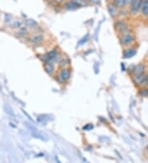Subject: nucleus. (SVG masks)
Here are the masks:
<instances>
[{
    "instance_id": "0eeeda50",
    "label": "nucleus",
    "mask_w": 148,
    "mask_h": 163,
    "mask_svg": "<svg viewBox=\"0 0 148 163\" xmlns=\"http://www.w3.org/2000/svg\"><path fill=\"white\" fill-rule=\"evenodd\" d=\"M145 65L143 63H139L138 65L134 67V69H132V72L133 75H139V74H143L145 72Z\"/></svg>"
},
{
    "instance_id": "39448f33",
    "label": "nucleus",
    "mask_w": 148,
    "mask_h": 163,
    "mask_svg": "<svg viewBox=\"0 0 148 163\" xmlns=\"http://www.w3.org/2000/svg\"><path fill=\"white\" fill-rule=\"evenodd\" d=\"M114 27L116 32H118L120 34H125L128 32V26L126 22L123 21H118L114 23Z\"/></svg>"
},
{
    "instance_id": "6e6552de",
    "label": "nucleus",
    "mask_w": 148,
    "mask_h": 163,
    "mask_svg": "<svg viewBox=\"0 0 148 163\" xmlns=\"http://www.w3.org/2000/svg\"><path fill=\"white\" fill-rule=\"evenodd\" d=\"M136 54H137V49H135V48H128V49L124 50L123 55V58H125V59H130V58H132Z\"/></svg>"
},
{
    "instance_id": "aec40b11",
    "label": "nucleus",
    "mask_w": 148,
    "mask_h": 163,
    "mask_svg": "<svg viewBox=\"0 0 148 163\" xmlns=\"http://www.w3.org/2000/svg\"><path fill=\"white\" fill-rule=\"evenodd\" d=\"M92 129H93V125H87L83 127V129H85V130H91Z\"/></svg>"
},
{
    "instance_id": "a211bd4d",
    "label": "nucleus",
    "mask_w": 148,
    "mask_h": 163,
    "mask_svg": "<svg viewBox=\"0 0 148 163\" xmlns=\"http://www.w3.org/2000/svg\"><path fill=\"white\" fill-rule=\"evenodd\" d=\"M140 95L142 96V97H148V88H142L140 90Z\"/></svg>"
},
{
    "instance_id": "f257e3e1",
    "label": "nucleus",
    "mask_w": 148,
    "mask_h": 163,
    "mask_svg": "<svg viewBox=\"0 0 148 163\" xmlns=\"http://www.w3.org/2000/svg\"><path fill=\"white\" fill-rule=\"evenodd\" d=\"M61 54L57 50H52L49 53L44 54L41 57V60L44 61V63L50 62V63H55L58 60H59Z\"/></svg>"
},
{
    "instance_id": "b1692460",
    "label": "nucleus",
    "mask_w": 148,
    "mask_h": 163,
    "mask_svg": "<svg viewBox=\"0 0 148 163\" xmlns=\"http://www.w3.org/2000/svg\"><path fill=\"white\" fill-rule=\"evenodd\" d=\"M54 1L57 3V4H60V3H63L64 0H54Z\"/></svg>"
},
{
    "instance_id": "393cba45",
    "label": "nucleus",
    "mask_w": 148,
    "mask_h": 163,
    "mask_svg": "<svg viewBox=\"0 0 148 163\" xmlns=\"http://www.w3.org/2000/svg\"><path fill=\"white\" fill-rule=\"evenodd\" d=\"M146 77H147V81H148V73H147V75H146Z\"/></svg>"
},
{
    "instance_id": "4468645a",
    "label": "nucleus",
    "mask_w": 148,
    "mask_h": 163,
    "mask_svg": "<svg viewBox=\"0 0 148 163\" xmlns=\"http://www.w3.org/2000/svg\"><path fill=\"white\" fill-rule=\"evenodd\" d=\"M112 3L114 6L116 7L117 8H123L125 7V2L124 0H112Z\"/></svg>"
},
{
    "instance_id": "9b49d317",
    "label": "nucleus",
    "mask_w": 148,
    "mask_h": 163,
    "mask_svg": "<svg viewBox=\"0 0 148 163\" xmlns=\"http://www.w3.org/2000/svg\"><path fill=\"white\" fill-rule=\"evenodd\" d=\"M63 8H65L68 11H73V10H76L79 8V7L75 3H73L72 0H70L68 2H67V3H64V5H63Z\"/></svg>"
},
{
    "instance_id": "f3484780",
    "label": "nucleus",
    "mask_w": 148,
    "mask_h": 163,
    "mask_svg": "<svg viewBox=\"0 0 148 163\" xmlns=\"http://www.w3.org/2000/svg\"><path fill=\"white\" fill-rule=\"evenodd\" d=\"M26 25H28L29 26H32V27H35V26H37V22H35V21H34L33 19H27L26 20Z\"/></svg>"
},
{
    "instance_id": "6ab92c4d",
    "label": "nucleus",
    "mask_w": 148,
    "mask_h": 163,
    "mask_svg": "<svg viewBox=\"0 0 148 163\" xmlns=\"http://www.w3.org/2000/svg\"><path fill=\"white\" fill-rule=\"evenodd\" d=\"M89 3H92V4H99L101 3V0H86Z\"/></svg>"
},
{
    "instance_id": "f03ea898",
    "label": "nucleus",
    "mask_w": 148,
    "mask_h": 163,
    "mask_svg": "<svg viewBox=\"0 0 148 163\" xmlns=\"http://www.w3.org/2000/svg\"><path fill=\"white\" fill-rule=\"evenodd\" d=\"M119 41L122 45H123V46H128V45H132L134 42L135 37H134V35L132 33L127 32L125 34H123L121 35Z\"/></svg>"
},
{
    "instance_id": "412c9836",
    "label": "nucleus",
    "mask_w": 148,
    "mask_h": 163,
    "mask_svg": "<svg viewBox=\"0 0 148 163\" xmlns=\"http://www.w3.org/2000/svg\"><path fill=\"white\" fill-rule=\"evenodd\" d=\"M87 40H88V35H86V36L85 40H84V38H83V39H82V41H80V43H79V44H80V45H82V42H84V43H85L86 41H87Z\"/></svg>"
},
{
    "instance_id": "ddd939ff",
    "label": "nucleus",
    "mask_w": 148,
    "mask_h": 163,
    "mask_svg": "<svg viewBox=\"0 0 148 163\" xmlns=\"http://www.w3.org/2000/svg\"><path fill=\"white\" fill-rule=\"evenodd\" d=\"M44 40V37H43V35H32V37L30 38V41L32 43H34V44L37 45L41 43L42 41Z\"/></svg>"
},
{
    "instance_id": "423d86ee",
    "label": "nucleus",
    "mask_w": 148,
    "mask_h": 163,
    "mask_svg": "<svg viewBox=\"0 0 148 163\" xmlns=\"http://www.w3.org/2000/svg\"><path fill=\"white\" fill-rule=\"evenodd\" d=\"M71 78V72L67 68H63L61 69L59 74V80L61 82H65L68 81Z\"/></svg>"
},
{
    "instance_id": "dca6fc26",
    "label": "nucleus",
    "mask_w": 148,
    "mask_h": 163,
    "mask_svg": "<svg viewBox=\"0 0 148 163\" xmlns=\"http://www.w3.org/2000/svg\"><path fill=\"white\" fill-rule=\"evenodd\" d=\"M73 3H75L79 8H82V7H86L88 4V2L86 0H72Z\"/></svg>"
},
{
    "instance_id": "7ed1b4c3",
    "label": "nucleus",
    "mask_w": 148,
    "mask_h": 163,
    "mask_svg": "<svg viewBox=\"0 0 148 163\" xmlns=\"http://www.w3.org/2000/svg\"><path fill=\"white\" fill-rule=\"evenodd\" d=\"M142 0H132L129 5V11L132 15H137L141 11Z\"/></svg>"
},
{
    "instance_id": "4be33fe9",
    "label": "nucleus",
    "mask_w": 148,
    "mask_h": 163,
    "mask_svg": "<svg viewBox=\"0 0 148 163\" xmlns=\"http://www.w3.org/2000/svg\"><path fill=\"white\" fill-rule=\"evenodd\" d=\"M124 2H125V7L129 6L130 3L132 2V0H124Z\"/></svg>"
},
{
    "instance_id": "20e7f679",
    "label": "nucleus",
    "mask_w": 148,
    "mask_h": 163,
    "mask_svg": "<svg viewBox=\"0 0 148 163\" xmlns=\"http://www.w3.org/2000/svg\"><path fill=\"white\" fill-rule=\"evenodd\" d=\"M132 80L134 82V83L142 87H145L146 85L148 84L147 77L143 74H139V75H132Z\"/></svg>"
},
{
    "instance_id": "5701e85b",
    "label": "nucleus",
    "mask_w": 148,
    "mask_h": 163,
    "mask_svg": "<svg viewBox=\"0 0 148 163\" xmlns=\"http://www.w3.org/2000/svg\"><path fill=\"white\" fill-rule=\"evenodd\" d=\"M19 33H21V34H24V33H26V28H23L22 29L20 32H19Z\"/></svg>"
},
{
    "instance_id": "2eb2a0df",
    "label": "nucleus",
    "mask_w": 148,
    "mask_h": 163,
    "mask_svg": "<svg viewBox=\"0 0 148 163\" xmlns=\"http://www.w3.org/2000/svg\"><path fill=\"white\" fill-rule=\"evenodd\" d=\"M70 61L68 59V58H63L62 60H59V65L60 68H67V66L69 65Z\"/></svg>"
},
{
    "instance_id": "9d476101",
    "label": "nucleus",
    "mask_w": 148,
    "mask_h": 163,
    "mask_svg": "<svg viewBox=\"0 0 148 163\" xmlns=\"http://www.w3.org/2000/svg\"><path fill=\"white\" fill-rule=\"evenodd\" d=\"M118 9H119V8H117L116 7L114 6L112 3L108 4V11H109L110 15L113 18H115L117 15H118V13H119Z\"/></svg>"
},
{
    "instance_id": "f8f14e48",
    "label": "nucleus",
    "mask_w": 148,
    "mask_h": 163,
    "mask_svg": "<svg viewBox=\"0 0 148 163\" xmlns=\"http://www.w3.org/2000/svg\"><path fill=\"white\" fill-rule=\"evenodd\" d=\"M141 13L146 17H148V0H142Z\"/></svg>"
},
{
    "instance_id": "1a4fd4ad",
    "label": "nucleus",
    "mask_w": 148,
    "mask_h": 163,
    "mask_svg": "<svg viewBox=\"0 0 148 163\" xmlns=\"http://www.w3.org/2000/svg\"><path fill=\"white\" fill-rule=\"evenodd\" d=\"M44 68L45 72H47L48 74L50 75H53L54 72V63H50V62H46V63H44Z\"/></svg>"
}]
</instances>
